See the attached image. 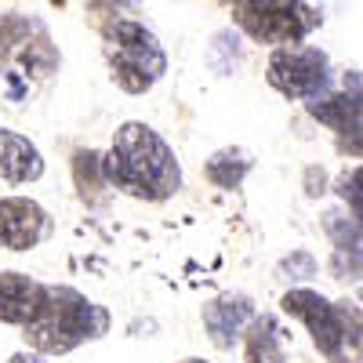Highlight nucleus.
<instances>
[{"label": "nucleus", "instance_id": "a211bd4d", "mask_svg": "<svg viewBox=\"0 0 363 363\" xmlns=\"http://www.w3.org/2000/svg\"><path fill=\"white\" fill-rule=\"evenodd\" d=\"M338 196L345 200L349 211H363V164L338 178Z\"/></svg>", "mask_w": 363, "mask_h": 363}, {"label": "nucleus", "instance_id": "f257e3e1", "mask_svg": "<svg viewBox=\"0 0 363 363\" xmlns=\"http://www.w3.org/2000/svg\"><path fill=\"white\" fill-rule=\"evenodd\" d=\"M109 189H120L135 200L160 203L182 189V164L174 149L142 120H128L113 135L109 153L102 157Z\"/></svg>", "mask_w": 363, "mask_h": 363}, {"label": "nucleus", "instance_id": "f3484780", "mask_svg": "<svg viewBox=\"0 0 363 363\" xmlns=\"http://www.w3.org/2000/svg\"><path fill=\"white\" fill-rule=\"evenodd\" d=\"M280 277H287V280H309V277H316V258L309 255V251H291L287 258H280Z\"/></svg>", "mask_w": 363, "mask_h": 363}, {"label": "nucleus", "instance_id": "6ab92c4d", "mask_svg": "<svg viewBox=\"0 0 363 363\" xmlns=\"http://www.w3.org/2000/svg\"><path fill=\"white\" fill-rule=\"evenodd\" d=\"M4 80H8V102H22L26 95H29V80H26V73L22 69H8L4 73Z\"/></svg>", "mask_w": 363, "mask_h": 363}, {"label": "nucleus", "instance_id": "4468645a", "mask_svg": "<svg viewBox=\"0 0 363 363\" xmlns=\"http://www.w3.org/2000/svg\"><path fill=\"white\" fill-rule=\"evenodd\" d=\"M40 29L44 26L29 15H18V11L0 15V73H8L15 58H22V51L29 48V40H33Z\"/></svg>", "mask_w": 363, "mask_h": 363}, {"label": "nucleus", "instance_id": "412c9836", "mask_svg": "<svg viewBox=\"0 0 363 363\" xmlns=\"http://www.w3.org/2000/svg\"><path fill=\"white\" fill-rule=\"evenodd\" d=\"M8 363H48V356H40V352H33V349H22V352H15Z\"/></svg>", "mask_w": 363, "mask_h": 363}, {"label": "nucleus", "instance_id": "20e7f679", "mask_svg": "<svg viewBox=\"0 0 363 363\" xmlns=\"http://www.w3.org/2000/svg\"><path fill=\"white\" fill-rule=\"evenodd\" d=\"M102 37H106V58H109L113 80L128 95H145L167 73V55L157 33L145 29L142 22L113 15L102 26Z\"/></svg>", "mask_w": 363, "mask_h": 363}, {"label": "nucleus", "instance_id": "2eb2a0df", "mask_svg": "<svg viewBox=\"0 0 363 363\" xmlns=\"http://www.w3.org/2000/svg\"><path fill=\"white\" fill-rule=\"evenodd\" d=\"M323 229L335 240V251H345V255H356V258L363 255V222L352 211H327Z\"/></svg>", "mask_w": 363, "mask_h": 363}, {"label": "nucleus", "instance_id": "0eeeda50", "mask_svg": "<svg viewBox=\"0 0 363 363\" xmlns=\"http://www.w3.org/2000/svg\"><path fill=\"white\" fill-rule=\"evenodd\" d=\"M51 236V215L29 196H0V247L33 251Z\"/></svg>", "mask_w": 363, "mask_h": 363}, {"label": "nucleus", "instance_id": "f03ea898", "mask_svg": "<svg viewBox=\"0 0 363 363\" xmlns=\"http://www.w3.org/2000/svg\"><path fill=\"white\" fill-rule=\"evenodd\" d=\"M22 335L40 356H66L84 342L109 335V313L69 284H44L40 309L22 327Z\"/></svg>", "mask_w": 363, "mask_h": 363}, {"label": "nucleus", "instance_id": "f8f14e48", "mask_svg": "<svg viewBox=\"0 0 363 363\" xmlns=\"http://www.w3.org/2000/svg\"><path fill=\"white\" fill-rule=\"evenodd\" d=\"M244 359L247 363H287L284 352V327L272 313H258L244 335Z\"/></svg>", "mask_w": 363, "mask_h": 363}, {"label": "nucleus", "instance_id": "423d86ee", "mask_svg": "<svg viewBox=\"0 0 363 363\" xmlns=\"http://www.w3.org/2000/svg\"><path fill=\"white\" fill-rule=\"evenodd\" d=\"M265 80L269 87H277L284 99H301V102H316L330 95V58L327 51L313 44H291L277 48L265 62Z\"/></svg>", "mask_w": 363, "mask_h": 363}, {"label": "nucleus", "instance_id": "1a4fd4ad", "mask_svg": "<svg viewBox=\"0 0 363 363\" xmlns=\"http://www.w3.org/2000/svg\"><path fill=\"white\" fill-rule=\"evenodd\" d=\"M309 116L342 135V149L363 157V87H345L338 95H323L316 102H306Z\"/></svg>", "mask_w": 363, "mask_h": 363}, {"label": "nucleus", "instance_id": "7ed1b4c3", "mask_svg": "<svg viewBox=\"0 0 363 363\" xmlns=\"http://www.w3.org/2000/svg\"><path fill=\"white\" fill-rule=\"evenodd\" d=\"M280 309L301 320L327 363H363V316L352 301H330L313 287H291Z\"/></svg>", "mask_w": 363, "mask_h": 363}, {"label": "nucleus", "instance_id": "39448f33", "mask_svg": "<svg viewBox=\"0 0 363 363\" xmlns=\"http://www.w3.org/2000/svg\"><path fill=\"white\" fill-rule=\"evenodd\" d=\"M233 22L255 44H272L277 51L306 40L323 22V11L316 4H301V0H236Z\"/></svg>", "mask_w": 363, "mask_h": 363}, {"label": "nucleus", "instance_id": "9b49d317", "mask_svg": "<svg viewBox=\"0 0 363 363\" xmlns=\"http://www.w3.org/2000/svg\"><path fill=\"white\" fill-rule=\"evenodd\" d=\"M44 174V157L40 149L18 131L0 128V178H8L11 186H26Z\"/></svg>", "mask_w": 363, "mask_h": 363}, {"label": "nucleus", "instance_id": "ddd939ff", "mask_svg": "<svg viewBox=\"0 0 363 363\" xmlns=\"http://www.w3.org/2000/svg\"><path fill=\"white\" fill-rule=\"evenodd\" d=\"M251 167H255V157L247 153V149L225 145L203 164V174H207L211 186H218V189H240Z\"/></svg>", "mask_w": 363, "mask_h": 363}, {"label": "nucleus", "instance_id": "6e6552de", "mask_svg": "<svg viewBox=\"0 0 363 363\" xmlns=\"http://www.w3.org/2000/svg\"><path fill=\"white\" fill-rule=\"evenodd\" d=\"M255 316H258V309H255L251 294H244V291H225L218 298H211L203 306V327H207L211 345L229 352L240 338L247 335Z\"/></svg>", "mask_w": 363, "mask_h": 363}, {"label": "nucleus", "instance_id": "9d476101", "mask_svg": "<svg viewBox=\"0 0 363 363\" xmlns=\"http://www.w3.org/2000/svg\"><path fill=\"white\" fill-rule=\"evenodd\" d=\"M40 298H44V284H37L29 272H15V269L0 272V323L26 327L37 316Z\"/></svg>", "mask_w": 363, "mask_h": 363}, {"label": "nucleus", "instance_id": "aec40b11", "mask_svg": "<svg viewBox=\"0 0 363 363\" xmlns=\"http://www.w3.org/2000/svg\"><path fill=\"white\" fill-rule=\"evenodd\" d=\"M327 193V171L323 167H306V196H320Z\"/></svg>", "mask_w": 363, "mask_h": 363}, {"label": "nucleus", "instance_id": "4be33fe9", "mask_svg": "<svg viewBox=\"0 0 363 363\" xmlns=\"http://www.w3.org/2000/svg\"><path fill=\"white\" fill-rule=\"evenodd\" d=\"M182 363H207V359H182Z\"/></svg>", "mask_w": 363, "mask_h": 363}, {"label": "nucleus", "instance_id": "dca6fc26", "mask_svg": "<svg viewBox=\"0 0 363 363\" xmlns=\"http://www.w3.org/2000/svg\"><path fill=\"white\" fill-rule=\"evenodd\" d=\"M73 174H77V189L80 196L87 200L95 189H106V171H102V153H95V149H77L73 157Z\"/></svg>", "mask_w": 363, "mask_h": 363}]
</instances>
